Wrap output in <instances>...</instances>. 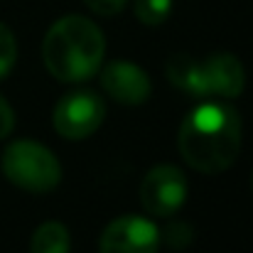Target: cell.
Returning a JSON list of instances; mask_svg holds the SVG:
<instances>
[{"mask_svg":"<svg viewBox=\"0 0 253 253\" xmlns=\"http://www.w3.org/2000/svg\"><path fill=\"white\" fill-rule=\"evenodd\" d=\"M140 202L155 216H169L187 202V177L174 165H155L140 184Z\"/></svg>","mask_w":253,"mask_h":253,"instance_id":"cell-5","label":"cell"},{"mask_svg":"<svg viewBox=\"0 0 253 253\" xmlns=\"http://www.w3.org/2000/svg\"><path fill=\"white\" fill-rule=\"evenodd\" d=\"M15 128V113H12V106L0 96V140L7 138Z\"/></svg>","mask_w":253,"mask_h":253,"instance_id":"cell-14","label":"cell"},{"mask_svg":"<svg viewBox=\"0 0 253 253\" xmlns=\"http://www.w3.org/2000/svg\"><path fill=\"white\" fill-rule=\"evenodd\" d=\"M179 153L197 172L219 174L241 153V118L224 101H207L192 108L179 126Z\"/></svg>","mask_w":253,"mask_h":253,"instance_id":"cell-1","label":"cell"},{"mask_svg":"<svg viewBox=\"0 0 253 253\" xmlns=\"http://www.w3.org/2000/svg\"><path fill=\"white\" fill-rule=\"evenodd\" d=\"M101 86L113 101L123 106H140L150 98L153 91L145 69L126 59H116L101 69Z\"/></svg>","mask_w":253,"mask_h":253,"instance_id":"cell-7","label":"cell"},{"mask_svg":"<svg viewBox=\"0 0 253 253\" xmlns=\"http://www.w3.org/2000/svg\"><path fill=\"white\" fill-rule=\"evenodd\" d=\"M189 229H192V226H187V224H174L168 231V241L174 249H184V246L192 241V231H189Z\"/></svg>","mask_w":253,"mask_h":253,"instance_id":"cell-15","label":"cell"},{"mask_svg":"<svg viewBox=\"0 0 253 253\" xmlns=\"http://www.w3.org/2000/svg\"><path fill=\"white\" fill-rule=\"evenodd\" d=\"M15 59H17V42H15V35L7 25L0 22V79L7 77V72L15 67Z\"/></svg>","mask_w":253,"mask_h":253,"instance_id":"cell-12","label":"cell"},{"mask_svg":"<svg viewBox=\"0 0 253 253\" xmlns=\"http://www.w3.org/2000/svg\"><path fill=\"white\" fill-rule=\"evenodd\" d=\"M168 79L177 86L179 91L197 96V98H207L204 91V72H202V62H197L189 54H174L168 62Z\"/></svg>","mask_w":253,"mask_h":253,"instance_id":"cell-9","label":"cell"},{"mask_svg":"<svg viewBox=\"0 0 253 253\" xmlns=\"http://www.w3.org/2000/svg\"><path fill=\"white\" fill-rule=\"evenodd\" d=\"M103 54H106L103 32L98 30L96 22L82 15H67L57 20L47 30L42 44L47 72L64 84L91 79L101 69Z\"/></svg>","mask_w":253,"mask_h":253,"instance_id":"cell-2","label":"cell"},{"mask_svg":"<svg viewBox=\"0 0 253 253\" xmlns=\"http://www.w3.org/2000/svg\"><path fill=\"white\" fill-rule=\"evenodd\" d=\"M72 236L62 221H44L30 241V253H69Z\"/></svg>","mask_w":253,"mask_h":253,"instance_id":"cell-10","label":"cell"},{"mask_svg":"<svg viewBox=\"0 0 253 253\" xmlns=\"http://www.w3.org/2000/svg\"><path fill=\"white\" fill-rule=\"evenodd\" d=\"M202 72H204V91H207V96L236 98V96H241V91L246 86L244 64L229 52H219V54L204 59L202 62Z\"/></svg>","mask_w":253,"mask_h":253,"instance_id":"cell-8","label":"cell"},{"mask_svg":"<svg viewBox=\"0 0 253 253\" xmlns=\"http://www.w3.org/2000/svg\"><path fill=\"white\" fill-rule=\"evenodd\" d=\"M101 253H158L160 231L145 216H118L101 234Z\"/></svg>","mask_w":253,"mask_h":253,"instance_id":"cell-6","label":"cell"},{"mask_svg":"<svg viewBox=\"0 0 253 253\" xmlns=\"http://www.w3.org/2000/svg\"><path fill=\"white\" fill-rule=\"evenodd\" d=\"M103 118H106V103L98 93L88 88H77L62 96L52 116L57 133L67 140H84L93 135L101 128Z\"/></svg>","mask_w":253,"mask_h":253,"instance_id":"cell-4","label":"cell"},{"mask_svg":"<svg viewBox=\"0 0 253 253\" xmlns=\"http://www.w3.org/2000/svg\"><path fill=\"white\" fill-rule=\"evenodd\" d=\"M172 12V0H135V17L143 25H163Z\"/></svg>","mask_w":253,"mask_h":253,"instance_id":"cell-11","label":"cell"},{"mask_svg":"<svg viewBox=\"0 0 253 253\" xmlns=\"http://www.w3.org/2000/svg\"><path fill=\"white\" fill-rule=\"evenodd\" d=\"M86 7H91L96 15H118L126 5H128V0H84Z\"/></svg>","mask_w":253,"mask_h":253,"instance_id":"cell-13","label":"cell"},{"mask_svg":"<svg viewBox=\"0 0 253 253\" xmlns=\"http://www.w3.org/2000/svg\"><path fill=\"white\" fill-rule=\"evenodd\" d=\"M2 172L15 187L35 194L52 192L62 179L57 155L35 140L10 143L2 153Z\"/></svg>","mask_w":253,"mask_h":253,"instance_id":"cell-3","label":"cell"}]
</instances>
